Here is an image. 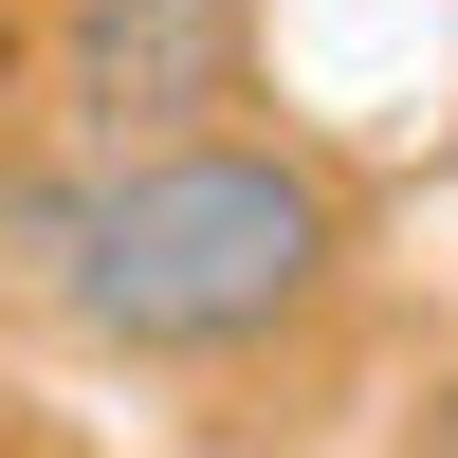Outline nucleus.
<instances>
[{
  "instance_id": "7ed1b4c3",
  "label": "nucleus",
  "mask_w": 458,
  "mask_h": 458,
  "mask_svg": "<svg viewBox=\"0 0 458 458\" xmlns=\"http://www.w3.org/2000/svg\"><path fill=\"white\" fill-rule=\"evenodd\" d=\"M422 458H458V403H440V440H422Z\"/></svg>"
},
{
  "instance_id": "f03ea898",
  "label": "nucleus",
  "mask_w": 458,
  "mask_h": 458,
  "mask_svg": "<svg viewBox=\"0 0 458 458\" xmlns=\"http://www.w3.org/2000/svg\"><path fill=\"white\" fill-rule=\"evenodd\" d=\"M55 110L73 147H183L257 110V0H55Z\"/></svg>"
},
{
  "instance_id": "f257e3e1",
  "label": "nucleus",
  "mask_w": 458,
  "mask_h": 458,
  "mask_svg": "<svg viewBox=\"0 0 458 458\" xmlns=\"http://www.w3.org/2000/svg\"><path fill=\"white\" fill-rule=\"evenodd\" d=\"M19 257L55 276V312L129 367H239L276 330H312L349 293V183L276 129H183V147H110V165L37 183Z\"/></svg>"
}]
</instances>
